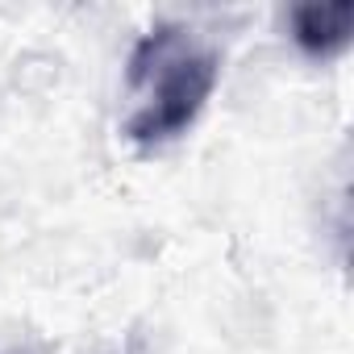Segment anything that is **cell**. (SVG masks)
I'll use <instances>...</instances> for the list:
<instances>
[{
	"instance_id": "1",
	"label": "cell",
	"mask_w": 354,
	"mask_h": 354,
	"mask_svg": "<svg viewBox=\"0 0 354 354\" xmlns=\"http://www.w3.org/2000/svg\"><path fill=\"white\" fill-rule=\"evenodd\" d=\"M221 80V55L188 26L162 21L129 50V117L125 138L138 150H158L184 138L205 113Z\"/></svg>"
},
{
	"instance_id": "2",
	"label": "cell",
	"mask_w": 354,
	"mask_h": 354,
	"mask_svg": "<svg viewBox=\"0 0 354 354\" xmlns=\"http://www.w3.org/2000/svg\"><path fill=\"white\" fill-rule=\"evenodd\" d=\"M354 38V0H308L292 9V42L308 59H333Z\"/></svg>"
},
{
	"instance_id": "3",
	"label": "cell",
	"mask_w": 354,
	"mask_h": 354,
	"mask_svg": "<svg viewBox=\"0 0 354 354\" xmlns=\"http://www.w3.org/2000/svg\"><path fill=\"white\" fill-rule=\"evenodd\" d=\"M5 354H34V350H5Z\"/></svg>"
}]
</instances>
